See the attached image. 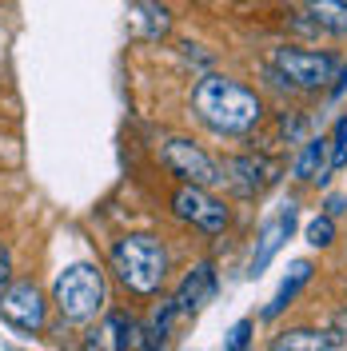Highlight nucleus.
<instances>
[{"mask_svg":"<svg viewBox=\"0 0 347 351\" xmlns=\"http://www.w3.org/2000/svg\"><path fill=\"white\" fill-rule=\"evenodd\" d=\"M192 112L195 120L212 136H252L267 120V104L256 88H248L243 80L228 76V72H204L192 88Z\"/></svg>","mask_w":347,"mask_h":351,"instance_id":"1","label":"nucleus"},{"mask_svg":"<svg viewBox=\"0 0 347 351\" xmlns=\"http://www.w3.org/2000/svg\"><path fill=\"white\" fill-rule=\"evenodd\" d=\"M140 331L144 324L132 311H104L100 319H92L80 339L84 351H140Z\"/></svg>","mask_w":347,"mask_h":351,"instance_id":"9","label":"nucleus"},{"mask_svg":"<svg viewBox=\"0 0 347 351\" xmlns=\"http://www.w3.org/2000/svg\"><path fill=\"white\" fill-rule=\"evenodd\" d=\"M291 228H296V208L287 204V212H283L276 223H267L263 228V240H260V252L252 256V276H260L263 267H267V260L276 256V247L283 243V236H291Z\"/></svg>","mask_w":347,"mask_h":351,"instance_id":"13","label":"nucleus"},{"mask_svg":"<svg viewBox=\"0 0 347 351\" xmlns=\"http://www.w3.org/2000/svg\"><path fill=\"white\" fill-rule=\"evenodd\" d=\"M307 280H311V263H307V260H300L296 267H291V280H283V287L276 291V300H272V307H267L263 315H267V319H276V315H280L283 307H291V300L300 295V287H304Z\"/></svg>","mask_w":347,"mask_h":351,"instance_id":"15","label":"nucleus"},{"mask_svg":"<svg viewBox=\"0 0 347 351\" xmlns=\"http://www.w3.org/2000/svg\"><path fill=\"white\" fill-rule=\"evenodd\" d=\"M327 140H331V172H335V168L347 164V116L335 124V132H331Z\"/></svg>","mask_w":347,"mask_h":351,"instance_id":"18","label":"nucleus"},{"mask_svg":"<svg viewBox=\"0 0 347 351\" xmlns=\"http://www.w3.org/2000/svg\"><path fill=\"white\" fill-rule=\"evenodd\" d=\"M307 16L320 32L347 36V4L344 0H307Z\"/></svg>","mask_w":347,"mask_h":351,"instance_id":"14","label":"nucleus"},{"mask_svg":"<svg viewBox=\"0 0 347 351\" xmlns=\"http://www.w3.org/2000/svg\"><path fill=\"white\" fill-rule=\"evenodd\" d=\"M280 160L263 152H236V156H224L219 160V180L224 188H232L239 199H256L263 196L276 180H280Z\"/></svg>","mask_w":347,"mask_h":351,"instance_id":"7","label":"nucleus"},{"mask_svg":"<svg viewBox=\"0 0 347 351\" xmlns=\"http://www.w3.org/2000/svg\"><path fill=\"white\" fill-rule=\"evenodd\" d=\"M263 351H347V331L335 328H283Z\"/></svg>","mask_w":347,"mask_h":351,"instance_id":"10","label":"nucleus"},{"mask_svg":"<svg viewBox=\"0 0 347 351\" xmlns=\"http://www.w3.org/2000/svg\"><path fill=\"white\" fill-rule=\"evenodd\" d=\"M168 212L200 236H224L232 223V208L216 196V188H200V184H180L168 199Z\"/></svg>","mask_w":347,"mask_h":351,"instance_id":"5","label":"nucleus"},{"mask_svg":"<svg viewBox=\"0 0 347 351\" xmlns=\"http://www.w3.org/2000/svg\"><path fill=\"white\" fill-rule=\"evenodd\" d=\"M344 4H347V0H344Z\"/></svg>","mask_w":347,"mask_h":351,"instance_id":"21","label":"nucleus"},{"mask_svg":"<svg viewBox=\"0 0 347 351\" xmlns=\"http://www.w3.org/2000/svg\"><path fill=\"white\" fill-rule=\"evenodd\" d=\"M212 295H216V267L212 263H195L192 271L184 276V284L176 287L172 300L180 307V315H192L204 304H212Z\"/></svg>","mask_w":347,"mask_h":351,"instance_id":"12","label":"nucleus"},{"mask_svg":"<svg viewBox=\"0 0 347 351\" xmlns=\"http://www.w3.org/2000/svg\"><path fill=\"white\" fill-rule=\"evenodd\" d=\"M48 311H52V295L36 280H12L0 291V319H8L21 331L40 335L48 328Z\"/></svg>","mask_w":347,"mask_h":351,"instance_id":"8","label":"nucleus"},{"mask_svg":"<svg viewBox=\"0 0 347 351\" xmlns=\"http://www.w3.org/2000/svg\"><path fill=\"white\" fill-rule=\"evenodd\" d=\"M248 328H252V324H239V328L232 331V335H236V339H232V351H239V348H243V335H248Z\"/></svg>","mask_w":347,"mask_h":351,"instance_id":"20","label":"nucleus"},{"mask_svg":"<svg viewBox=\"0 0 347 351\" xmlns=\"http://www.w3.org/2000/svg\"><path fill=\"white\" fill-rule=\"evenodd\" d=\"M331 172V140L327 136H307L300 144V156L291 164V180L296 184H324Z\"/></svg>","mask_w":347,"mask_h":351,"instance_id":"11","label":"nucleus"},{"mask_svg":"<svg viewBox=\"0 0 347 351\" xmlns=\"http://www.w3.org/2000/svg\"><path fill=\"white\" fill-rule=\"evenodd\" d=\"M108 271L116 276V284L128 295L156 300L164 291V284H168V271H172L168 243L160 236H152V232H124L108 247Z\"/></svg>","mask_w":347,"mask_h":351,"instance_id":"2","label":"nucleus"},{"mask_svg":"<svg viewBox=\"0 0 347 351\" xmlns=\"http://www.w3.org/2000/svg\"><path fill=\"white\" fill-rule=\"evenodd\" d=\"M12 271H16V267H12V247L0 243V291L12 284Z\"/></svg>","mask_w":347,"mask_h":351,"instance_id":"19","label":"nucleus"},{"mask_svg":"<svg viewBox=\"0 0 347 351\" xmlns=\"http://www.w3.org/2000/svg\"><path fill=\"white\" fill-rule=\"evenodd\" d=\"M267 64L280 72L296 92H320L335 80L339 72V56L327 48H300V44H276Z\"/></svg>","mask_w":347,"mask_h":351,"instance_id":"4","label":"nucleus"},{"mask_svg":"<svg viewBox=\"0 0 347 351\" xmlns=\"http://www.w3.org/2000/svg\"><path fill=\"white\" fill-rule=\"evenodd\" d=\"M307 128H311V120H307V112H300V108H283L280 112V136L291 144V148H300L307 140Z\"/></svg>","mask_w":347,"mask_h":351,"instance_id":"16","label":"nucleus"},{"mask_svg":"<svg viewBox=\"0 0 347 351\" xmlns=\"http://www.w3.org/2000/svg\"><path fill=\"white\" fill-rule=\"evenodd\" d=\"M52 311L72 324V328H88L92 319H100L108 311V271L96 260H76L64 263L52 280Z\"/></svg>","mask_w":347,"mask_h":351,"instance_id":"3","label":"nucleus"},{"mask_svg":"<svg viewBox=\"0 0 347 351\" xmlns=\"http://www.w3.org/2000/svg\"><path fill=\"white\" fill-rule=\"evenodd\" d=\"M304 236H307L311 247H331V243H335V216H315L307 223Z\"/></svg>","mask_w":347,"mask_h":351,"instance_id":"17","label":"nucleus"},{"mask_svg":"<svg viewBox=\"0 0 347 351\" xmlns=\"http://www.w3.org/2000/svg\"><path fill=\"white\" fill-rule=\"evenodd\" d=\"M160 164L180 180V184H200V188H219V160L204 152L188 136H168L160 144Z\"/></svg>","mask_w":347,"mask_h":351,"instance_id":"6","label":"nucleus"}]
</instances>
